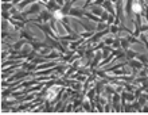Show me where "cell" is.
Segmentation results:
<instances>
[{
	"mask_svg": "<svg viewBox=\"0 0 148 115\" xmlns=\"http://www.w3.org/2000/svg\"><path fill=\"white\" fill-rule=\"evenodd\" d=\"M69 15L78 16V18H84V16H85V11H82V10H79V8H71L70 12H69Z\"/></svg>",
	"mask_w": 148,
	"mask_h": 115,
	"instance_id": "cell-4",
	"label": "cell"
},
{
	"mask_svg": "<svg viewBox=\"0 0 148 115\" xmlns=\"http://www.w3.org/2000/svg\"><path fill=\"white\" fill-rule=\"evenodd\" d=\"M85 16L86 18H89L90 20H93V22H101V18H98V16H96L94 14H90V12L85 11Z\"/></svg>",
	"mask_w": 148,
	"mask_h": 115,
	"instance_id": "cell-6",
	"label": "cell"
},
{
	"mask_svg": "<svg viewBox=\"0 0 148 115\" xmlns=\"http://www.w3.org/2000/svg\"><path fill=\"white\" fill-rule=\"evenodd\" d=\"M113 49H121V44H120V37H117V38H114V41H113Z\"/></svg>",
	"mask_w": 148,
	"mask_h": 115,
	"instance_id": "cell-8",
	"label": "cell"
},
{
	"mask_svg": "<svg viewBox=\"0 0 148 115\" xmlns=\"http://www.w3.org/2000/svg\"><path fill=\"white\" fill-rule=\"evenodd\" d=\"M140 39L144 42V44H145V48L148 49V38H147V35H144V34H140Z\"/></svg>",
	"mask_w": 148,
	"mask_h": 115,
	"instance_id": "cell-11",
	"label": "cell"
},
{
	"mask_svg": "<svg viewBox=\"0 0 148 115\" xmlns=\"http://www.w3.org/2000/svg\"><path fill=\"white\" fill-rule=\"evenodd\" d=\"M10 8H14V4L12 3H3L1 4V10H3V11H8Z\"/></svg>",
	"mask_w": 148,
	"mask_h": 115,
	"instance_id": "cell-10",
	"label": "cell"
},
{
	"mask_svg": "<svg viewBox=\"0 0 148 115\" xmlns=\"http://www.w3.org/2000/svg\"><path fill=\"white\" fill-rule=\"evenodd\" d=\"M92 12H93L94 15H97V16H100V18H101V16L104 15V12H105V11H102L101 8H98V7H96V6H94V7H92Z\"/></svg>",
	"mask_w": 148,
	"mask_h": 115,
	"instance_id": "cell-7",
	"label": "cell"
},
{
	"mask_svg": "<svg viewBox=\"0 0 148 115\" xmlns=\"http://www.w3.org/2000/svg\"><path fill=\"white\" fill-rule=\"evenodd\" d=\"M113 104H112V107H113V111L114 112H120L121 111V104H120V99H121V96L117 94V92H114L113 94Z\"/></svg>",
	"mask_w": 148,
	"mask_h": 115,
	"instance_id": "cell-1",
	"label": "cell"
},
{
	"mask_svg": "<svg viewBox=\"0 0 148 115\" xmlns=\"http://www.w3.org/2000/svg\"><path fill=\"white\" fill-rule=\"evenodd\" d=\"M125 56H127V58H128V61H129V60H132V58H136V57H137V53L133 52V50H129V49H127V50H125Z\"/></svg>",
	"mask_w": 148,
	"mask_h": 115,
	"instance_id": "cell-5",
	"label": "cell"
},
{
	"mask_svg": "<svg viewBox=\"0 0 148 115\" xmlns=\"http://www.w3.org/2000/svg\"><path fill=\"white\" fill-rule=\"evenodd\" d=\"M113 41H114V38H108V39H105L104 41V44H106L108 46H109L110 44H113Z\"/></svg>",
	"mask_w": 148,
	"mask_h": 115,
	"instance_id": "cell-12",
	"label": "cell"
},
{
	"mask_svg": "<svg viewBox=\"0 0 148 115\" xmlns=\"http://www.w3.org/2000/svg\"><path fill=\"white\" fill-rule=\"evenodd\" d=\"M102 7L105 8V10L109 12L110 15H114V16L117 15L116 11H114V8H113V4H112V1H110V0H105V1L102 3Z\"/></svg>",
	"mask_w": 148,
	"mask_h": 115,
	"instance_id": "cell-3",
	"label": "cell"
},
{
	"mask_svg": "<svg viewBox=\"0 0 148 115\" xmlns=\"http://www.w3.org/2000/svg\"><path fill=\"white\" fill-rule=\"evenodd\" d=\"M40 8H42V4H34V6H31V7L28 8L27 11L23 12V16L26 18V16L30 15V14H36V12L40 11Z\"/></svg>",
	"mask_w": 148,
	"mask_h": 115,
	"instance_id": "cell-2",
	"label": "cell"
},
{
	"mask_svg": "<svg viewBox=\"0 0 148 115\" xmlns=\"http://www.w3.org/2000/svg\"><path fill=\"white\" fill-rule=\"evenodd\" d=\"M82 108H84V111H93V107H92V104H89L88 102L82 103Z\"/></svg>",
	"mask_w": 148,
	"mask_h": 115,
	"instance_id": "cell-9",
	"label": "cell"
},
{
	"mask_svg": "<svg viewBox=\"0 0 148 115\" xmlns=\"http://www.w3.org/2000/svg\"><path fill=\"white\" fill-rule=\"evenodd\" d=\"M144 112H148V106H144V110H143Z\"/></svg>",
	"mask_w": 148,
	"mask_h": 115,
	"instance_id": "cell-13",
	"label": "cell"
}]
</instances>
